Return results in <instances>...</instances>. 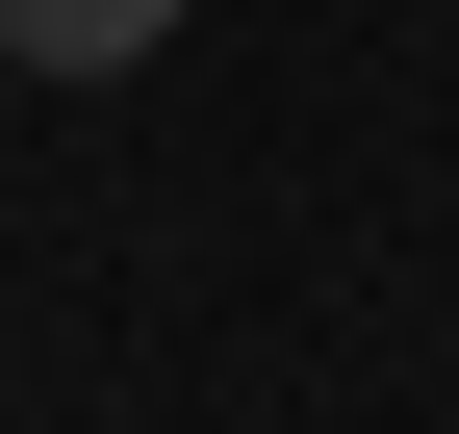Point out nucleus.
I'll return each mask as SVG.
<instances>
[{"label":"nucleus","mask_w":459,"mask_h":434,"mask_svg":"<svg viewBox=\"0 0 459 434\" xmlns=\"http://www.w3.org/2000/svg\"><path fill=\"white\" fill-rule=\"evenodd\" d=\"M0 51H26V77H153L179 0H0Z\"/></svg>","instance_id":"f257e3e1"}]
</instances>
